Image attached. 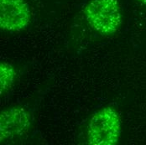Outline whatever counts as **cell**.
I'll use <instances>...</instances> for the list:
<instances>
[{
	"label": "cell",
	"instance_id": "obj_1",
	"mask_svg": "<svg viewBox=\"0 0 146 145\" xmlns=\"http://www.w3.org/2000/svg\"><path fill=\"white\" fill-rule=\"evenodd\" d=\"M88 24L101 34L116 33L122 24L118 0H91L84 8Z\"/></svg>",
	"mask_w": 146,
	"mask_h": 145
},
{
	"label": "cell",
	"instance_id": "obj_2",
	"mask_svg": "<svg viewBox=\"0 0 146 145\" xmlns=\"http://www.w3.org/2000/svg\"><path fill=\"white\" fill-rule=\"evenodd\" d=\"M121 133L119 114L112 107H106L95 113L88 124L89 144L115 145Z\"/></svg>",
	"mask_w": 146,
	"mask_h": 145
},
{
	"label": "cell",
	"instance_id": "obj_3",
	"mask_svg": "<svg viewBox=\"0 0 146 145\" xmlns=\"http://www.w3.org/2000/svg\"><path fill=\"white\" fill-rule=\"evenodd\" d=\"M30 22V10L25 0H0V26L2 29L18 32Z\"/></svg>",
	"mask_w": 146,
	"mask_h": 145
},
{
	"label": "cell",
	"instance_id": "obj_4",
	"mask_svg": "<svg viewBox=\"0 0 146 145\" xmlns=\"http://www.w3.org/2000/svg\"><path fill=\"white\" fill-rule=\"evenodd\" d=\"M31 125V115L24 107L4 109L0 114L1 142L25 135Z\"/></svg>",
	"mask_w": 146,
	"mask_h": 145
},
{
	"label": "cell",
	"instance_id": "obj_5",
	"mask_svg": "<svg viewBox=\"0 0 146 145\" xmlns=\"http://www.w3.org/2000/svg\"><path fill=\"white\" fill-rule=\"evenodd\" d=\"M16 78L15 68L7 62H1L0 64V93L3 95L9 90Z\"/></svg>",
	"mask_w": 146,
	"mask_h": 145
},
{
	"label": "cell",
	"instance_id": "obj_6",
	"mask_svg": "<svg viewBox=\"0 0 146 145\" xmlns=\"http://www.w3.org/2000/svg\"><path fill=\"white\" fill-rule=\"evenodd\" d=\"M142 4H144V5H145L146 6V0H139Z\"/></svg>",
	"mask_w": 146,
	"mask_h": 145
}]
</instances>
